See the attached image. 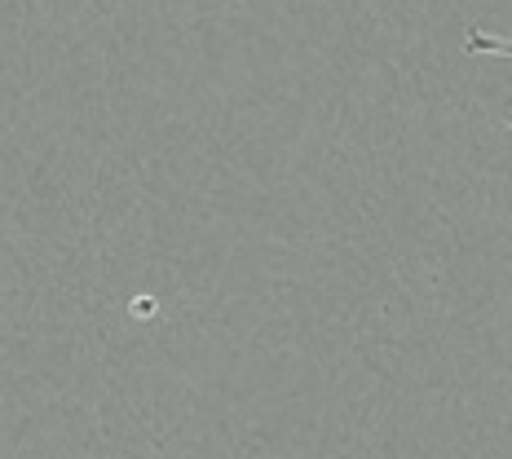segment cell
<instances>
[{
	"instance_id": "obj_2",
	"label": "cell",
	"mask_w": 512,
	"mask_h": 459,
	"mask_svg": "<svg viewBox=\"0 0 512 459\" xmlns=\"http://www.w3.org/2000/svg\"><path fill=\"white\" fill-rule=\"evenodd\" d=\"M508 128H512V111H508Z\"/></svg>"
},
{
	"instance_id": "obj_1",
	"label": "cell",
	"mask_w": 512,
	"mask_h": 459,
	"mask_svg": "<svg viewBox=\"0 0 512 459\" xmlns=\"http://www.w3.org/2000/svg\"><path fill=\"white\" fill-rule=\"evenodd\" d=\"M468 53H504V58H512V40H499V36H486V31H473V36L464 40Z\"/></svg>"
}]
</instances>
